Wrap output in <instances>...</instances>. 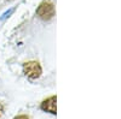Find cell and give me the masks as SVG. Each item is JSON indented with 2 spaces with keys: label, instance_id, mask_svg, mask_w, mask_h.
Listing matches in <instances>:
<instances>
[{
  "label": "cell",
  "instance_id": "6da1fadb",
  "mask_svg": "<svg viewBox=\"0 0 121 119\" xmlns=\"http://www.w3.org/2000/svg\"><path fill=\"white\" fill-rule=\"evenodd\" d=\"M36 15L44 19V21H48L55 16V6L52 3L44 1L43 4H40V6L36 10Z\"/></svg>",
  "mask_w": 121,
  "mask_h": 119
},
{
  "label": "cell",
  "instance_id": "7a4b0ae2",
  "mask_svg": "<svg viewBox=\"0 0 121 119\" xmlns=\"http://www.w3.org/2000/svg\"><path fill=\"white\" fill-rule=\"evenodd\" d=\"M23 70H24V73L30 78V79H36L41 76V72H43V69L40 66V64L38 61H28L24 64L23 66Z\"/></svg>",
  "mask_w": 121,
  "mask_h": 119
},
{
  "label": "cell",
  "instance_id": "3957f363",
  "mask_svg": "<svg viewBox=\"0 0 121 119\" xmlns=\"http://www.w3.org/2000/svg\"><path fill=\"white\" fill-rule=\"evenodd\" d=\"M56 101H57L56 96L48 97V99H46V100L41 104V108H43L44 111H46V112H50V113H52V114H56V112H57Z\"/></svg>",
  "mask_w": 121,
  "mask_h": 119
},
{
  "label": "cell",
  "instance_id": "277c9868",
  "mask_svg": "<svg viewBox=\"0 0 121 119\" xmlns=\"http://www.w3.org/2000/svg\"><path fill=\"white\" fill-rule=\"evenodd\" d=\"M13 119H29V117H27V115L22 114V115H17V117H15Z\"/></svg>",
  "mask_w": 121,
  "mask_h": 119
},
{
  "label": "cell",
  "instance_id": "5b68a950",
  "mask_svg": "<svg viewBox=\"0 0 121 119\" xmlns=\"http://www.w3.org/2000/svg\"><path fill=\"white\" fill-rule=\"evenodd\" d=\"M1 113H3V106L0 105V115H1Z\"/></svg>",
  "mask_w": 121,
  "mask_h": 119
}]
</instances>
